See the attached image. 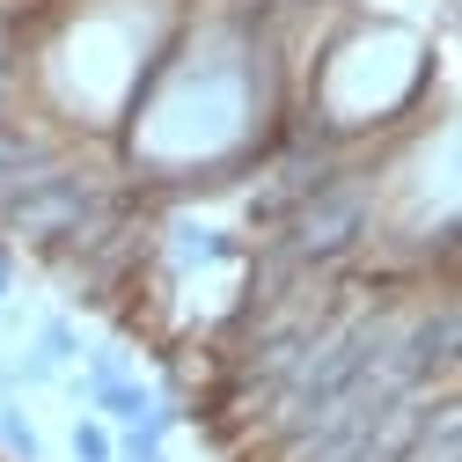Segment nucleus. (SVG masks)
I'll return each mask as SVG.
<instances>
[{
	"label": "nucleus",
	"instance_id": "20e7f679",
	"mask_svg": "<svg viewBox=\"0 0 462 462\" xmlns=\"http://www.w3.org/2000/svg\"><path fill=\"white\" fill-rule=\"evenodd\" d=\"M67 448H74V462H118V433H110L103 419H88V411H74Z\"/></svg>",
	"mask_w": 462,
	"mask_h": 462
},
{
	"label": "nucleus",
	"instance_id": "7ed1b4c3",
	"mask_svg": "<svg viewBox=\"0 0 462 462\" xmlns=\"http://www.w3.org/2000/svg\"><path fill=\"white\" fill-rule=\"evenodd\" d=\"M0 448H8L15 462H44V440H37V426H30V411L8 396L0 403Z\"/></svg>",
	"mask_w": 462,
	"mask_h": 462
},
{
	"label": "nucleus",
	"instance_id": "423d86ee",
	"mask_svg": "<svg viewBox=\"0 0 462 462\" xmlns=\"http://www.w3.org/2000/svg\"><path fill=\"white\" fill-rule=\"evenodd\" d=\"M8 396H15V389H8V374H0V403H8Z\"/></svg>",
	"mask_w": 462,
	"mask_h": 462
},
{
	"label": "nucleus",
	"instance_id": "f03ea898",
	"mask_svg": "<svg viewBox=\"0 0 462 462\" xmlns=\"http://www.w3.org/2000/svg\"><path fill=\"white\" fill-rule=\"evenodd\" d=\"M30 353H44V367H74L81 360V330L67 323V316H37V337H30Z\"/></svg>",
	"mask_w": 462,
	"mask_h": 462
},
{
	"label": "nucleus",
	"instance_id": "f257e3e1",
	"mask_svg": "<svg viewBox=\"0 0 462 462\" xmlns=\"http://www.w3.org/2000/svg\"><path fill=\"white\" fill-rule=\"evenodd\" d=\"M74 396L88 403V411H103V426H140L147 411H154V396H147V382L125 367V353H96L88 367H81V382H74Z\"/></svg>",
	"mask_w": 462,
	"mask_h": 462
},
{
	"label": "nucleus",
	"instance_id": "39448f33",
	"mask_svg": "<svg viewBox=\"0 0 462 462\" xmlns=\"http://www.w3.org/2000/svg\"><path fill=\"white\" fill-rule=\"evenodd\" d=\"M8 294H15V257L0 250V301H8Z\"/></svg>",
	"mask_w": 462,
	"mask_h": 462
}]
</instances>
